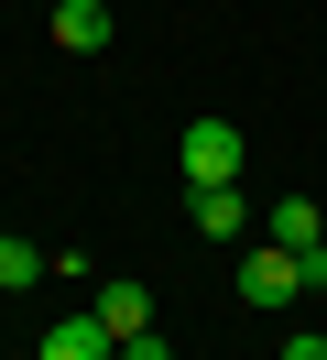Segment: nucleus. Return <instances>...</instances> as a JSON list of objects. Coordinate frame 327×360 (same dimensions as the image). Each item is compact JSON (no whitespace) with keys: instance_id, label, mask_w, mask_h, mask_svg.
Listing matches in <instances>:
<instances>
[{"instance_id":"nucleus-1","label":"nucleus","mask_w":327,"mask_h":360,"mask_svg":"<svg viewBox=\"0 0 327 360\" xmlns=\"http://www.w3.org/2000/svg\"><path fill=\"white\" fill-rule=\"evenodd\" d=\"M174 175L186 186H240V120H186V131H174Z\"/></svg>"},{"instance_id":"nucleus-2","label":"nucleus","mask_w":327,"mask_h":360,"mask_svg":"<svg viewBox=\"0 0 327 360\" xmlns=\"http://www.w3.org/2000/svg\"><path fill=\"white\" fill-rule=\"evenodd\" d=\"M295 295H305V262H295L283 240L240 251V306H262V316H273V306H295Z\"/></svg>"},{"instance_id":"nucleus-3","label":"nucleus","mask_w":327,"mask_h":360,"mask_svg":"<svg viewBox=\"0 0 327 360\" xmlns=\"http://www.w3.org/2000/svg\"><path fill=\"white\" fill-rule=\"evenodd\" d=\"M33 360H120V338L98 328V306H77V316H55V328L33 338Z\"/></svg>"},{"instance_id":"nucleus-4","label":"nucleus","mask_w":327,"mask_h":360,"mask_svg":"<svg viewBox=\"0 0 327 360\" xmlns=\"http://www.w3.org/2000/svg\"><path fill=\"white\" fill-rule=\"evenodd\" d=\"M109 33H120L109 0H55V44H65V55H109Z\"/></svg>"},{"instance_id":"nucleus-5","label":"nucleus","mask_w":327,"mask_h":360,"mask_svg":"<svg viewBox=\"0 0 327 360\" xmlns=\"http://www.w3.org/2000/svg\"><path fill=\"white\" fill-rule=\"evenodd\" d=\"M87 306H98V328H109V338H142V328H153V295H142V284H120V273H98V284H87Z\"/></svg>"},{"instance_id":"nucleus-6","label":"nucleus","mask_w":327,"mask_h":360,"mask_svg":"<svg viewBox=\"0 0 327 360\" xmlns=\"http://www.w3.org/2000/svg\"><path fill=\"white\" fill-rule=\"evenodd\" d=\"M262 240H283V251H327V219H316V197H273Z\"/></svg>"},{"instance_id":"nucleus-7","label":"nucleus","mask_w":327,"mask_h":360,"mask_svg":"<svg viewBox=\"0 0 327 360\" xmlns=\"http://www.w3.org/2000/svg\"><path fill=\"white\" fill-rule=\"evenodd\" d=\"M196 229L207 240H240V186H196Z\"/></svg>"},{"instance_id":"nucleus-8","label":"nucleus","mask_w":327,"mask_h":360,"mask_svg":"<svg viewBox=\"0 0 327 360\" xmlns=\"http://www.w3.org/2000/svg\"><path fill=\"white\" fill-rule=\"evenodd\" d=\"M44 273H55V251H33V240L0 229V284H44Z\"/></svg>"},{"instance_id":"nucleus-9","label":"nucleus","mask_w":327,"mask_h":360,"mask_svg":"<svg viewBox=\"0 0 327 360\" xmlns=\"http://www.w3.org/2000/svg\"><path fill=\"white\" fill-rule=\"evenodd\" d=\"M120 360H174V349H164V328H142V338H120Z\"/></svg>"},{"instance_id":"nucleus-10","label":"nucleus","mask_w":327,"mask_h":360,"mask_svg":"<svg viewBox=\"0 0 327 360\" xmlns=\"http://www.w3.org/2000/svg\"><path fill=\"white\" fill-rule=\"evenodd\" d=\"M283 360H327V338H283Z\"/></svg>"}]
</instances>
